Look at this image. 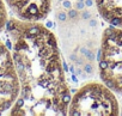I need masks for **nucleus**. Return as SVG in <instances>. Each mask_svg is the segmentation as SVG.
<instances>
[{"mask_svg":"<svg viewBox=\"0 0 122 116\" xmlns=\"http://www.w3.org/2000/svg\"><path fill=\"white\" fill-rule=\"evenodd\" d=\"M19 95L10 109L11 115H67L71 101L57 40L40 22L9 18L5 26Z\"/></svg>","mask_w":122,"mask_h":116,"instance_id":"1","label":"nucleus"},{"mask_svg":"<svg viewBox=\"0 0 122 116\" xmlns=\"http://www.w3.org/2000/svg\"><path fill=\"white\" fill-rule=\"evenodd\" d=\"M120 114L118 102L114 91L104 83L90 81L83 85L68 104L70 116H116Z\"/></svg>","mask_w":122,"mask_h":116,"instance_id":"2","label":"nucleus"},{"mask_svg":"<svg viewBox=\"0 0 122 116\" xmlns=\"http://www.w3.org/2000/svg\"><path fill=\"white\" fill-rule=\"evenodd\" d=\"M99 77L114 92L122 95V29L108 26L101 38Z\"/></svg>","mask_w":122,"mask_h":116,"instance_id":"3","label":"nucleus"},{"mask_svg":"<svg viewBox=\"0 0 122 116\" xmlns=\"http://www.w3.org/2000/svg\"><path fill=\"white\" fill-rule=\"evenodd\" d=\"M19 95V80L12 53L0 41V112L10 110Z\"/></svg>","mask_w":122,"mask_h":116,"instance_id":"4","label":"nucleus"},{"mask_svg":"<svg viewBox=\"0 0 122 116\" xmlns=\"http://www.w3.org/2000/svg\"><path fill=\"white\" fill-rule=\"evenodd\" d=\"M16 18L26 22H41L51 10V0H4Z\"/></svg>","mask_w":122,"mask_h":116,"instance_id":"5","label":"nucleus"},{"mask_svg":"<svg viewBox=\"0 0 122 116\" xmlns=\"http://www.w3.org/2000/svg\"><path fill=\"white\" fill-rule=\"evenodd\" d=\"M96 6L105 22L122 29V0H96Z\"/></svg>","mask_w":122,"mask_h":116,"instance_id":"6","label":"nucleus"},{"mask_svg":"<svg viewBox=\"0 0 122 116\" xmlns=\"http://www.w3.org/2000/svg\"><path fill=\"white\" fill-rule=\"evenodd\" d=\"M7 20H9V17H7L6 4H5L4 0H0V32L5 29Z\"/></svg>","mask_w":122,"mask_h":116,"instance_id":"7","label":"nucleus"}]
</instances>
